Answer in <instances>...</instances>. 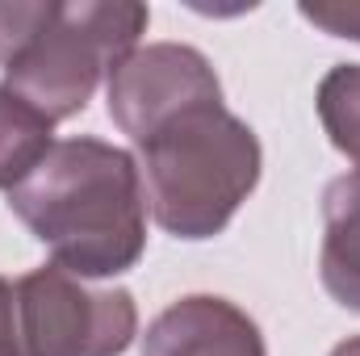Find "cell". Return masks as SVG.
<instances>
[{
    "instance_id": "cell-1",
    "label": "cell",
    "mask_w": 360,
    "mask_h": 356,
    "mask_svg": "<svg viewBox=\"0 0 360 356\" xmlns=\"http://www.w3.org/2000/svg\"><path fill=\"white\" fill-rule=\"evenodd\" d=\"M25 231L80 281L122 276L147 252V193L139 160L105 139H59L8 193Z\"/></svg>"
},
{
    "instance_id": "cell-2",
    "label": "cell",
    "mask_w": 360,
    "mask_h": 356,
    "mask_svg": "<svg viewBox=\"0 0 360 356\" xmlns=\"http://www.w3.org/2000/svg\"><path fill=\"white\" fill-rule=\"evenodd\" d=\"M147 25L151 8L134 0H0V89L46 122L76 117Z\"/></svg>"
},
{
    "instance_id": "cell-3",
    "label": "cell",
    "mask_w": 360,
    "mask_h": 356,
    "mask_svg": "<svg viewBox=\"0 0 360 356\" xmlns=\"http://www.w3.org/2000/svg\"><path fill=\"white\" fill-rule=\"evenodd\" d=\"M151 218L176 239H214L256 193L264 151L256 130L222 101L197 105L139 143Z\"/></svg>"
},
{
    "instance_id": "cell-4",
    "label": "cell",
    "mask_w": 360,
    "mask_h": 356,
    "mask_svg": "<svg viewBox=\"0 0 360 356\" xmlns=\"http://www.w3.org/2000/svg\"><path fill=\"white\" fill-rule=\"evenodd\" d=\"M17 327L25 356H122L139 336L130 289H92L59 265L17 281Z\"/></svg>"
},
{
    "instance_id": "cell-5",
    "label": "cell",
    "mask_w": 360,
    "mask_h": 356,
    "mask_svg": "<svg viewBox=\"0 0 360 356\" xmlns=\"http://www.w3.org/2000/svg\"><path fill=\"white\" fill-rule=\"evenodd\" d=\"M109 117L139 147L160 126H168L184 109L222 101V84L214 63L184 42H147L126 55L105 84Z\"/></svg>"
},
{
    "instance_id": "cell-6",
    "label": "cell",
    "mask_w": 360,
    "mask_h": 356,
    "mask_svg": "<svg viewBox=\"0 0 360 356\" xmlns=\"http://www.w3.org/2000/svg\"><path fill=\"white\" fill-rule=\"evenodd\" d=\"M143 356H269V348L248 310L214 293H188L155 314Z\"/></svg>"
},
{
    "instance_id": "cell-7",
    "label": "cell",
    "mask_w": 360,
    "mask_h": 356,
    "mask_svg": "<svg viewBox=\"0 0 360 356\" xmlns=\"http://www.w3.org/2000/svg\"><path fill=\"white\" fill-rule=\"evenodd\" d=\"M323 289L360 314V172L335 177L323 193Z\"/></svg>"
},
{
    "instance_id": "cell-8",
    "label": "cell",
    "mask_w": 360,
    "mask_h": 356,
    "mask_svg": "<svg viewBox=\"0 0 360 356\" xmlns=\"http://www.w3.org/2000/svg\"><path fill=\"white\" fill-rule=\"evenodd\" d=\"M51 134H55V122H46L34 105L0 89V189L4 193H13L46 160V151L55 147Z\"/></svg>"
},
{
    "instance_id": "cell-9",
    "label": "cell",
    "mask_w": 360,
    "mask_h": 356,
    "mask_svg": "<svg viewBox=\"0 0 360 356\" xmlns=\"http://www.w3.org/2000/svg\"><path fill=\"white\" fill-rule=\"evenodd\" d=\"M319 122L335 151H344L360 172V63H335L314 92Z\"/></svg>"
},
{
    "instance_id": "cell-10",
    "label": "cell",
    "mask_w": 360,
    "mask_h": 356,
    "mask_svg": "<svg viewBox=\"0 0 360 356\" xmlns=\"http://www.w3.org/2000/svg\"><path fill=\"white\" fill-rule=\"evenodd\" d=\"M297 13L319 25L323 34L331 38H348V42H360V0H302Z\"/></svg>"
},
{
    "instance_id": "cell-11",
    "label": "cell",
    "mask_w": 360,
    "mask_h": 356,
    "mask_svg": "<svg viewBox=\"0 0 360 356\" xmlns=\"http://www.w3.org/2000/svg\"><path fill=\"white\" fill-rule=\"evenodd\" d=\"M0 356H25L17 327V285H8L4 276H0Z\"/></svg>"
},
{
    "instance_id": "cell-12",
    "label": "cell",
    "mask_w": 360,
    "mask_h": 356,
    "mask_svg": "<svg viewBox=\"0 0 360 356\" xmlns=\"http://www.w3.org/2000/svg\"><path fill=\"white\" fill-rule=\"evenodd\" d=\"M331 356H360V336L344 340V344H335V348H331Z\"/></svg>"
}]
</instances>
